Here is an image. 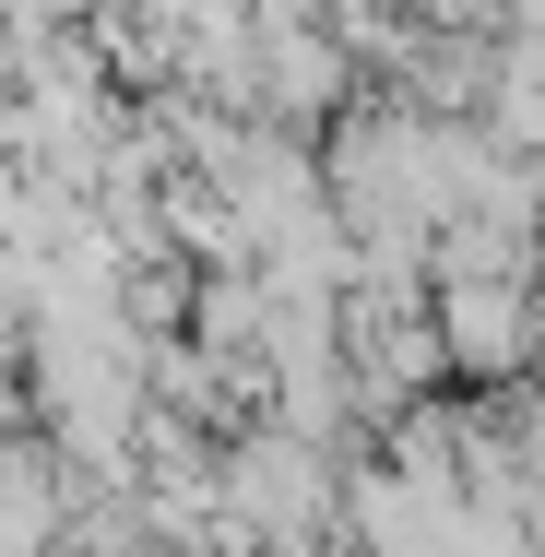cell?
I'll return each mask as SVG.
<instances>
[{
  "mask_svg": "<svg viewBox=\"0 0 545 557\" xmlns=\"http://www.w3.org/2000/svg\"><path fill=\"white\" fill-rule=\"evenodd\" d=\"M428 333H438V356L462 368V380H522L545 356V285L534 273H438L428 285Z\"/></svg>",
  "mask_w": 545,
  "mask_h": 557,
  "instance_id": "6da1fadb",
  "label": "cell"
},
{
  "mask_svg": "<svg viewBox=\"0 0 545 557\" xmlns=\"http://www.w3.org/2000/svg\"><path fill=\"white\" fill-rule=\"evenodd\" d=\"M356 96V60L332 48V24H261V119L309 131Z\"/></svg>",
  "mask_w": 545,
  "mask_h": 557,
  "instance_id": "7a4b0ae2",
  "label": "cell"
},
{
  "mask_svg": "<svg viewBox=\"0 0 545 557\" xmlns=\"http://www.w3.org/2000/svg\"><path fill=\"white\" fill-rule=\"evenodd\" d=\"M474 119H486V143H510V154H545V48H534V36L486 60V96H474Z\"/></svg>",
  "mask_w": 545,
  "mask_h": 557,
  "instance_id": "3957f363",
  "label": "cell"
}]
</instances>
